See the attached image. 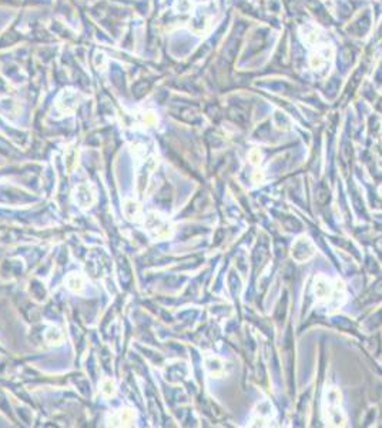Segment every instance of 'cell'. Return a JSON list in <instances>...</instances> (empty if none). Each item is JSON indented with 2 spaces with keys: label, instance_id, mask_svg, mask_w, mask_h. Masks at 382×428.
Segmentation results:
<instances>
[{
  "label": "cell",
  "instance_id": "cell-6",
  "mask_svg": "<svg viewBox=\"0 0 382 428\" xmlns=\"http://www.w3.org/2000/svg\"><path fill=\"white\" fill-rule=\"evenodd\" d=\"M123 213L126 215L127 220L134 221V223H141L144 220V212L139 201L134 198H126L123 201Z\"/></svg>",
  "mask_w": 382,
  "mask_h": 428
},
{
  "label": "cell",
  "instance_id": "cell-3",
  "mask_svg": "<svg viewBox=\"0 0 382 428\" xmlns=\"http://www.w3.org/2000/svg\"><path fill=\"white\" fill-rule=\"evenodd\" d=\"M144 229L154 240H166L173 234V224L166 214L160 212H150L144 214Z\"/></svg>",
  "mask_w": 382,
  "mask_h": 428
},
{
  "label": "cell",
  "instance_id": "cell-2",
  "mask_svg": "<svg viewBox=\"0 0 382 428\" xmlns=\"http://www.w3.org/2000/svg\"><path fill=\"white\" fill-rule=\"evenodd\" d=\"M322 415L330 427H342L347 423V415L342 407V394L337 387H328L322 398Z\"/></svg>",
  "mask_w": 382,
  "mask_h": 428
},
{
  "label": "cell",
  "instance_id": "cell-7",
  "mask_svg": "<svg viewBox=\"0 0 382 428\" xmlns=\"http://www.w3.org/2000/svg\"><path fill=\"white\" fill-rule=\"evenodd\" d=\"M66 284H67V288H69L70 291H73V293L77 294V293H82V290L85 287V280H83L82 276H79L76 273H71V274L67 276V278H66Z\"/></svg>",
  "mask_w": 382,
  "mask_h": 428
},
{
  "label": "cell",
  "instance_id": "cell-9",
  "mask_svg": "<svg viewBox=\"0 0 382 428\" xmlns=\"http://www.w3.org/2000/svg\"><path fill=\"white\" fill-rule=\"evenodd\" d=\"M119 421L120 426H133L134 423V414L131 410H123L119 414Z\"/></svg>",
  "mask_w": 382,
  "mask_h": 428
},
{
  "label": "cell",
  "instance_id": "cell-1",
  "mask_svg": "<svg viewBox=\"0 0 382 428\" xmlns=\"http://www.w3.org/2000/svg\"><path fill=\"white\" fill-rule=\"evenodd\" d=\"M314 294L317 303L325 307L338 308L345 301V285L340 278H328L325 276H318L314 283Z\"/></svg>",
  "mask_w": 382,
  "mask_h": 428
},
{
  "label": "cell",
  "instance_id": "cell-8",
  "mask_svg": "<svg viewBox=\"0 0 382 428\" xmlns=\"http://www.w3.org/2000/svg\"><path fill=\"white\" fill-rule=\"evenodd\" d=\"M100 391H102V394L106 395V397H111V395H114L116 388H114V384H113V381H111L110 378H105V380L102 381V384H100Z\"/></svg>",
  "mask_w": 382,
  "mask_h": 428
},
{
  "label": "cell",
  "instance_id": "cell-5",
  "mask_svg": "<svg viewBox=\"0 0 382 428\" xmlns=\"http://www.w3.org/2000/svg\"><path fill=\"white\" fill-rule=\"evenodd\" d=\"M291 254H293V258L297 260V261H299V263L307 261L308 258H311L314 256L313 241L308 237H305V235L299 237L296 243L293 244Z\"/></svg>",
  "mask_w": 382,
  "mask_h": 428
},
{
  "label": "cell",
  "instance_id": "cell-4",
  "mask_svg": "<svg viewBox=\"0 0 382 428\" xmlns=\"http://www.w3.org/2000/svg\"><path fill=\"white\" fill-rule=\"evenodd\" d=\"M73 200L80 209H90L96 203V190L91 184L82 183L73 192Z\"/></svg>",
  "mask_w": 382,
  "mask_h": 428
}]
</instances>
